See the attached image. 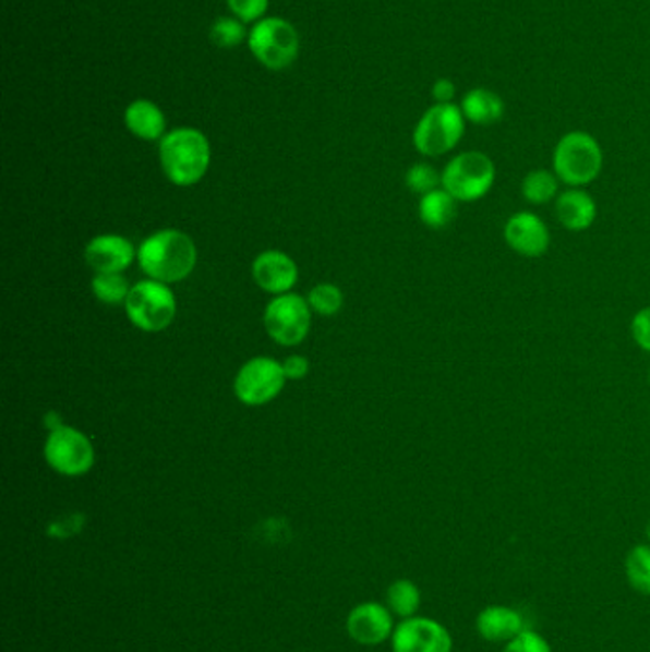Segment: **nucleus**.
<instances>
[{"mask_svg":"<svg viewBox=\"0 0 650 652\" xmlns=\"http://www.w3.org/2000/svg\"><path fill=\"white\" fill-rule=\"evenodd\" d=\"M649 382H650V371H649Z\"/></svg>","mask_w":650,"mask_h":652,"instance_id":"obj_34","label":"nucleus"},{"mask_svg":"<svg viewBox=\"0 0 650 652\" xmlns=\"http://www.w3.org/2000/svg\"><path fill=\"white\" fill-rule=\"evenodd\" d=\"M287 384L282 363L269 357H254L234 376V395L246 407H262L272 402Z\"/></svg>","mask_w":650,"mask_h":652,"instance_id":"obj_10","label":"nucleus"},{"mask_svg":"<svg viewBox=\"0 0 650 652\" xmlns=\"http://www.w3.org/2000/svg\"><path fill=\"white\" fill-rule=\"evenodd\" d=\"M127 129L145 142H157L167 136V117L149 99H134L124 111Z\"/></svg>","mask_w":650,"mask_h":652,"instance_id":"obj_18","label":"nucleus"},{"mask_svg":"<svg viewBox=\"0 0 650 652\" xmlns=\"http://www.w3.org/2000/svg\"><path fill=\"white\" fill-rule=\"evenodd\" d=\"M282 369H285L287 379H302L310 372V363H308L305 357L292 355L288 357L287 361L282 363Z\"/></svg>","mask_w":650,"mask_h":652,"instance_id":"obj_31","label":"nucleus"},{"mask_svg":"<svg viewBox=\"0 0 650 652\" xmlns=\"http://www.w3.org/2000/svg\"><path fill=\"white\" fill-rule=\"evenodd\" d=\"M129 281L122 274H96L92 281V292L101 304L119 305L127 302L130 294Z\"/></svg>","mask_w":650,"mask_h":652,"instance_id":"obj_24","label":"nucleus"},{"mask_svg":"<svg viewBox=\"0 0 650 652\" xmlns=\"http://www.w3.org/2000/svg\"><path fill=\"white\" fill-rule=\"evenodd\" d=\"M603 162L601 145L583 130L567 132L553 149V172L568 188H586L595 182L603 172Z\"/></svg>","mask_w":650,"mask_h":652,"instance_id":"obj_3","label":"nucleus"},{"mask_svg":"<svg viewBox=\"0 0 650 652\" xmlns=\"http://www.w3.org/2000/svg\"><path fill=\"white\" fill-rule=\"evenodd\" d=\"M244 38L249 35L239 17H218L210 27V40L218 48H237Z\"/></svg>","mask_w":650,"mask_h":652,"instance_id":"obj_26","label":"nucleus"},{"mask_svg":"<svg viewBox=\"0 0 650 652\" xmlns=\"http://www.w3.org/2000/svg\"><path fill=\"white\" fill-rule=\"evenodd\" d=\"M392 647L394 652H453V638L437 620L412 616L395 628Z\"/></svg>","mask_w":650,"mask_h":652,"instance_id":"obj_11","label":"nucleus"},{"mask_svg":"<svg viewBox=\"0 0 650 652\" xmlns=\"http://www.w3.org/2000/svg\"><path fill=\"white\" fill-rule=\"evenodd\" d=\"M308 304H310L311 312L318 313L323 317H333L340 312L344 305V294L336 285L330 282H323L311 289L308 294Z\"/></svg>","mask_w":650,"mask_h":652,"instance_id":"obj_25","label":"nucleus"},{"mask_svg":"<svg viewBox=\"0 0 650 652\" xmlns=\"http://www.w3.org/2000/svg\"><path fill=\"white\" fill-rule=\"evenodd\" d=\"M405 183H407V188H409L412 193H417V195H422V197H424L428 193L438 190V185H441V174H438L437 170H435L432 165H428V162H417V165H412V167L407 170Z\"/></svg>","mask_w":650,"mask_h":652,"instance_id":"obj_27","label":"nucleus"},{"mask_svg":"<svg viewBox=\"0 0 650 652\" xmlns=\"http://www.w3.org/2000/svg\"><path fill=\"white\" fill-rule=\"evenodd\" d=\"M250 52L264 68L280 71L294 63L300 52V37L292 23L280 17H264L250 29Z\"/></svg>","mask_w":650,"mask_h":652,"instance_id":"obj_7","label":"nucleus"},{"mask_svg":"<svg viewBox=\"0 0 650 652\" xmlns=\"http://www.w3.org/2000/svg\"><path fill=\"white\" fill-rule=\"evenodd\" d=\"M420 603H422L420 588L407 578L395 580L394 584L387 588V608L402 620L417 616Z\"/></svg>","mask_w":650,"mask_h":652,"instance_id":"obj_22","label":"nucleus"},{"mask_svg":"<svg viewBox=\"0 0 650 652\" xmlns=\"http://www.w3.org/2000/svg\"><path fill=\"white\" fill-rule=\"evenodd\" d=\"M647 536H649V540H650V521H649V524H647Z\"/></svg>","mask_w":650,"mask_h":652,"instance_id":"obj_33","label":"nucleus"},{"mask_svg":"<svg viewBox=\"0 0 650 652\" xmlns=\"http://www.w3.org/2000/svg\"><path fill=\"white\" fill-rule=\"evenodd\" d=\"M227 7L242 23H256L264 20L269 0H226Z\"/></svg>","mask_w":650,"mask_h":652,"instance_id":"obj_28","label":"nucleus"},{"mask_svg":"<svg viewBox=\"0 0 650 652\" xmlns=\"http://www.w3.org/2000/svg\"><path fill=\"white\" fill-rule=\"evenodd\" d=\"M477 633L489 643H509L527 630L519 611L506 605H491L477 616Z\"/></svg>","mask_w":650,"mask_h":652,"instance_id":"obj_17","label":"nucleus"},{"mask_svg":"<svg viewBox=\"0 0 650 652\" xmlns=\"http://www.w3.org/2000/svg\"><path fill=\"white\" fill-rule=\"evenodd\" d=\"M504 652H552V647L538 631L525 630L506 643Z\"/></svg>","mask_w":650,"mask_h":652,"instance_id":"obj_29","label":"nucleus"},{"mask_svg":"<svg viewBox=\"0 0 650 652\" xmlns=\"http://www.w3.org/2000/svg\"><path fill=\"white\" fill-rule=\"evenodd\" d=\"M496 183V165L481 152H464L446 162L441 188L458 203H476L486 197Z\"/></svg>","mask_w":650,"mask_h":652,"instance_id":"obj_4","label":"nucleus"},{"mask_svg":"<svg viewBox=\"0 0 650 652\" xmlns=\"http://www.w3.org/2000/svg\"><path fill=\"white\" fill-rule=\"evenodd\" d=\"M84 258L96 274H122L134 264L137 251L127 237L107 233L94 237L91 243L86 244Z\"/></svg>","mask_w":650,"mask_h":652,"instance_id":"obj_14","label":"nucleus"},{"mask_svg":"<svg viewBox=\"0 0 650 652\" xmlns=\"http://www.w3.org/2000/svg\"><path fill=\"white\" fill-rule=\"evenodd\" d=\"M420 220L430 229H445L453 224L456 214H458V201L446 193L443 188L428 193L420 198L418 206Z\"/></svg>","mask_w":650,"mask_h":652,"instance_id":"obj_20","label":"nucleus"},{"mask_svg":"<svg viewBox=\"0 0 650 652\" xmlns=\"http://www.w3.org/2000/svg\"><path fill=\"white\" fill-rule=\"evenodd\" d=\"M504 241L522 258H540L552 244V233L547 224L538 214L522 210L507 218L504 226Z\"/></svg>","mask_w":650,"mask_h":652,"instance_id":"obj_12","label":"nucleus"},{"mask_svg":"<svg viewBox=\"0 0 650 652\" xmlns=\"http://www.w3.org/2000/svg\"><path fill=\"white\" fill-rule=\"evenodd\" d=\"M198 252L188 233L160 229L137 249V264L153 281L174 285L188 279L197 266Z\"/></svg>","mask_w":650,"mask_h":652,"instance_id":"obj_1","label":"nucleus"},{"mask_svg":"<svg viewBox=\"0 0 650 652\" xmlns=\"http://www.w3.org/2000/svg\"><path fill=\"white\" fill-rule=\"evenodd\" d=\"M466 132V117L454 104H435L418 121L412 142L424 157H443L460 144Z\"/></svg>","mask_w":650,"mask_h":652,"instance_id":"obj_5","label":"nucleus"},{"mask_svg":"<svg viewBox=\"0 0 650 652\" xmlns=\"http://www.w3.org/2000/svg\"><path fill=\"white\" fill-rule=\"evenodd\" d=\"M555 216L563 228L580 233L598 220V203L583 188H568L555 198Z\"/></svg>","mask_w":650,"mask_h":652,"instance_id":"obj_16","label":"nucleus"},{"mask_svg":"<svg viewBox=\"0 0 650 652\" xmlns=\"http://www.w3.org/2000/svg\"><path fill=\"white\" fill-rule=\"evenodd\" d=\"M159 159L162 172L178 188L201 182L208 172L213 152L208 137L197 129H174L160 140Z\"/></svg>","mask_w":650,"mask_h":652,"instance_id":"obj_2","label":"nucleus"},{"mask_svg":"<svg viewBox=\"0 0 650 652\" xmlns=\"http://www.w3.org/2000/svg\"><path fill=\"white\" fill-rule=\"evenodd\" d=\"M559 178L553 170H544V168L530 170L529 174L522 178V198L530 205H547L559 195Z\"/></svg>","mask_w":650,"mask_h":652,"instance_id":"obj_21","label":"nucleus"},{"mask_svg":"<svg viewBox=\"0 0 650 652\" xmlns=\"http://www.w3.org/2000/svg\"><path fill=\"white\" fill-rule=\"evenodd\" d=\"M631 336L639 348L650 353V305L643 307L631 319Z\"/></svg>","mask_w":650,"mask_h":652,"instance_id":"obj_30","label":"nucleus"},{"mask_svg":"<svg viewBox=\"0 0 650 652\" xmlns=\"http://www.w3.org/2000/svg\"><path fill=\"white\" fill-rule=\"evenodd\" d=\"M46 463L65 478H81L88 473L96 460L92 440L71 425H58L45 443Z\"/></svg>","mask_w":650,"mask_h":652,"instance_id":"obj_8","label":"nucleus"},{"mask_svg":"<svg viewBox=\"0 0 650 652\" xmlns=\"http://www.w3.org/2000/svg\"><path fill=\"white\" fill-rule=\"evenodd\" d=\"M460 109L464 117H466V121L477 124V126L496 124V122L502 121V117L506 113L504 99L499 98L496 92L489 90V88L469 90L461 99Z\"/></svg>","mask_w":650,"mask_h":652,"instance_id":"obj_19","label":"nucleus"},{"mask_svg":"<svg viewBox=\"0 0 650 652\" xmlns=\"http://www.w3.org/2000/svg\"><path fill=\"white\" fill-rule=\"evenodd\" d=\"M252 277L260 289L280 297L290 292L298 282V266L285 252L265 251L254 259Z\"/></svg>","mask_w":650,"mask_h":652,"instance_id":"obj_15","label":"nucleus"},{"mask_svg":"<svg viewBox=\"0 0 650 652\" xmlns=\"http://www.w3.org/2000/svg\"><path fill=\"white\" fill-rule=\"evenodd\" d=\"M124 310L137 330L155 334L167 330L174 323L178 305L170 285L147 279L130 289Z\"/></svg>","mask_w":650,"mask_h":652,"instance_id":"obj_6","label":"nucleus"},{"mask_svg":"<svg viewBox=\"0 0 650 652\" xmlns=\"http://www.w3.org/2000/svg\"><path fill=\"white\" fill-rule=\"evenodd\" d=\"M432 94L437 104H453L454 96H456V86L448 79H438L433 84Z\"/></svg>","mask_w":650,"mask_h":652,"instance_id":"obj_32","label":"nucleus"},{"mask_svg":"<svg viewBox=\"0 0 650 652\" xmlns=\"http://www.w3.org/2000/svg\"><path fill=\"white\" fill-rule=\"evenodd\" d=\"M626 577L637 593L650 595V546L639 544L626 557Z\"/></svg>","mask_w":650,"mask_h":652,"instance_id":"obj_23","label":"nucleus"},{"mask_svg":"<svg viewBox=\"0 0 650 652\" xmlns=\"http://www.w3.org/2000/svg\"><path fill=\"white\" fill-rule=\"evenodd\" d=\"M311 307L308 298L287 292L273 298L264 313V326L269 338L279 346H300L311 328Z\"/></svg>","mask_w":650,"mask_h":652,"instance_id":"obj_9","label":"nucleus"},{"mask_svg":"<svg viewBox=\"0 0 650 652\" xmlns=\"http://www.w3.org/2000/svg\"><path fill=\"white\" fill-rule=\"evenodd\" d=\"M346 628L359 645H380L394 636V613L374 601L361 603L349 613Z\"/></svg>","mask_w":650,"mask_h":652,"instance_id":"obj_13","label":"nucleus"}]
</instances>
